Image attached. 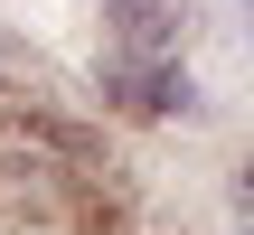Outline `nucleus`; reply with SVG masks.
Wrapping results in <instances>:
<instances>
[{
  "mask_svg": "<svg viewBox=\"0 0 254 235\" xmlns=\"http://www.w3.org/2000/svg\"><path fill=\"white\" fill-rule=\"evenodd\" d=\"M104 104L132 122H170V113H198V85L179 57H104Z\"/></svg>",
  "mask_w": 254,
  "mask_h": 235,
  "instance_id": "obj_1",
  "label": "nucleus"
},
{
  "mask_svg": "<svg viewBox=\"0 0 254 235\" xmlns=\"http://www.w3.org/2000/svg\"><path fill=\"white\" fill-rule=\"evenodd\" d=\"M236 9H245V38H254V0H236Z\"/></svg>",
  "mask_w": 254,
  "mask_h": 235,
  "instance_id": "obj_4",
  "label": "nucleus"
},
{
  "mask_svg": "<svg viewBox=\"0 0 254 235\" xmlns=\"http://www.w3.org/2000/svg\"><path fill=\"white\" fill-rule=\"evenodd\" d=\"M245 235H254V226H245Z\"/></svg>",
  "mask_w": 254,
  "mask_h": 235,
  "instance_id": "obj_5",
  "label": "nucleus"
},
{
  "mask_svg": "<svg viewBox=\"0 0 254 235\" xmlns=\"http://www.w3.org/2000/svg\"><path fill=\"white\" fill-rule=\"evenodd\" d=\"M236 198H245V207H254V160H245V179H236Z\"/></svg>",
  "mask_w": 254,
  "mask_h": 235,
  "instance_id": "obj_3",
  "label": "nucleus"
},
{
  "mask_svg": "<svg viewBox=\"0 0 254 235\" xmlns=\"http://www.w3.org/2000/svg\"><path fill=\"white\" fill-rule=\"evenodd\" d=\"M189 0H104V47L113 57H179Z\"/></svg>",
  "mask_w": 254,
  "mask_h": 235,
  "instance_id": "obj_2",
  "label": "nucleus"
}]
</instances>
